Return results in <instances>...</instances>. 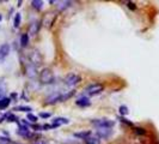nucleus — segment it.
<instances>
[{
    "instance_id": "f257e3e1",
    "label": "nucleus",
    "mask_w": 159,
    "mask_h": 144,
    "mask_svg": "<svg viewBox=\"0 0 159 144\" xmlns=\"http://www.w3.org/2000/svg\"><path fill=\"white\" fill-rule=\"evenodd\" d=\"M74 94H75L74 90H69V91H65V93H54L46 99L44 105H54V103H58V102L67 101L72 97Z\"/></svg>"
},
{
    "instance_id": "f03ea898",
    "label": "nucleus",
    "mask_w": 159,
    "mask_h": 144,
    "mask_svg": "<svg viewBox=\"0 0 159 144\" xmlns=\"http://www.w3.org/2000/svg\"><path fill=\"white\" fill-rule=\"evenodd\" d=\"M39 82L42 84H52L54 83V73L50 69H43L39 72Z\"/></svg>"
},
{
    "instance_id": "7ed1b4c3",
    "label": "nucleus",
    "mask_w": 159,
    "mask_h": 144,
    "mask_svg": "<svg viewBox=\"0 0 159 144\" xmlns=\"http://www.w3.org/2000/svg\"><path fill=\"white\" fill-rule=\"evenodd\" d=\"M92 125H94L98 129H111L114 125H115V121L114 120H109L107 118H103V119H94L91 121Z\"/></svg>"
},
{
    "instance_id": "20e7f679",
    "label": "nucleus",
    "mask_w": 159,
    "mask_h": 144,
    "mask_svg": "<svg viewBox=\"0 0 159 144\" xmlns=\"http://www.w3.org/2000/svg\"><path fill=\"white\" fill-rule=\"evenodd\" d=\"M103 90H104V86L99 83H93V84H90L89 86L85 89V93L86 95L89 96H94V95H98L101 94Z\"/></svg>"
},
{
    "instance_id": "39448f33",
    "label": "nucleus",
    "mask_w": 159,
    "mask_h": 144,
    "mask_svg": "<svg viewBox=\"0 0 159 144\" xmlns=\"http://www.w3.org/2000/svg\"><path fill=\"white\" fill-rule=\"evenodd\" d=\"M82 82V78L79 75H75V73H69L65 77V81H63V83H65L67 86H75L78 85L79 83Z\"/></svg>"
},
{
    "instance_id": "423d86ee",
    "label": "nucleus",
    "mask_w": 159,
    "mask_h": 144,
    "mask_svg": "<svg viewBox=\"0 0 159 144\" xmlns=\"http://www.w3.org/2000/svg\"><path fill=\"white\" fill-rule=\"evenodd\" d=\"M30 60L35 66H39L42 64V55L39 54L38 51H34L33 54H31V57H30Z\"/></svg>"
},
{
    "instance_id": "0eeeda50",
    "label": "nucleus",
    "mask_w": 159,
    "mask_h": 144,
    "mask_svg": "<svg viewBox=\"0 0 159 144\" xmlns=\"http://www.w3.org/2000/svg\"><path fill=\"white\" fill-rule=\"evenodd\" d=\"M68 123H69V120L67 118L58 117V118H54L52 120V126H53V129H54V127H58V126H61V125H66Z\"/></svg>"
},
{
    "instance_id": "6e6552de",
    "label": "nucleus",
    "mask_w": 159,
    "mask_h": 144,
    "mask_svg": "<svg viewBox=\"0 0 159 144\" xmlns=\"http://www.w3.org/2000/svg\"><path fill=\"white\" fill-rule=\"evenodd\" d=\"M75 105L79 106V107H89L91 105V101L90 99L87 97V96H82V97H79L77 101H75Z\"/></svg>"
},
{
    "instance_id": "1a4fd4ad",
    "label": "nucleus",
    "mask_w": 159,
    "mask_h": 144,
    "mask_svg": "<svg viewBox=\"0 0 159 144\" xmlns=\"http://www.w3.org/2000/svg\"><path fill=\"white\" fill-rule=\"evenodd\" d=\"M10 53V46L9 43H4L0 46V61H3Z\"/></svg>"
},
{
    "instance_id": "9d476101",
    "label": "nucleus",
    "mask_w": 159,
    "mask_h": 144,
    "mask_svg": "<svg viewBox=\"0 0 159 144\" xmlns=\"http://www.w3.org/2000/svg\"><path fill=\"white\" fill-rule=\"evenodd\" d=\"M111 133H113V131H111V129H98L97 130V137L98 138H109Z\"/></svg>"
},
{
    "instance_id": "9b49d317",
    "label": "nucleus",
    "mask_w": 159,
    "mask_h": 144,
    "mask_svg": "<svg viewBox=\"0 0 159 144\" xmlns=\"http://www.w3.org/2000/svg\"><path fill=\"white\" fill-rule=\"evenodd\" d=\"M17 133L19 136H23V137H30V136H31V132H30V129H29L28 125L19 126V129L17 130Z\"/></svg>"
},
{
    "instance_id": "f8f14e48",
    "label": "nucleus",
    "mask_w": 159,
    "mask_h": 144,
    "mask_svg": "<svg viewBox=\"0 0 159 144\" xmlns=\"http://www.w3.org/2000/svg\"><path fill=\"white\" fill-rule=\"evenodd\" d=\"M10 103H11V100L9 97H1L0 99V110L6 109L10 106Z\"/></svg>"
},
{
    "instance_id": "ddd939ff",
    "label": "nucleus",
    "mask_w": 159,
    "mask_h": 144,
    "mask_svg": "<svg viewBox=\"0 0 159 144\" xmlns=\"http://www.w3.org/2000/svg\"><path fill=\"white\" fill-rule=\"evenodd\" d=\"M86 144H101V139L97 137V136H90L84 141Z\"/></svg>"
},
{
    "instance_id": "4468645a",
    "label": "nucleus",
    "mask_w": 159,
    "mask_h": 144,
    "mask_svg": "<svg viewBox=\"0 0 159 144\" xmlns=\"http://www.w3.org/2000/svg\"><path fill=\"white\" fill-rule=\"evenodd\" d=\"M91 136V132L90 131H82V132H75L74 133V137L77 138H80V139H86L87 137H90Z\"/></svg>"
},
{
    "instance_id": "2eb2a0df",
    "label": "nucleus",
    "mask_w": 159,
    "mask_h": 144,
    "mask_svg": "<svg viewBox=\"0 0 159 144\" xmlns=\"http://www.w3.org/2000/svg\"><path fill=\"white\" fill-rule=\"evenodd\" d=\"M38 28H39V22H36V21H35V22L30 25V33H31V35H36L37 31H38Z\"/></svg>"
},
{
    "instance_id": "dca6fc26",
    "label": "nucleus",
    "mask_w": 159,
    "mask_h": 144,
    "mask_svg": "<svg viewBox=\"0 0 159 144\" xmlns=\"http://www.w3.org/2000/svg\"><path fill=\"white\" fill-rule=\"evenodd\" d=\"M31 5H33L34 9L39 11V10H42V7H43V1H41V0H33Z\"/></svg>"
},
{
    "instance_id": "f3484780",
    "label": "nucleus",
    "mask_w": 159,
    "mask_h": 144,
    "mask_svg": "<svg viewBox=\"0 0 159 144\" xmlns=\"http://www.w3.org/2000/svg\"><path fill=\"white\" fill-rule=\"evenodd\" d=\"M29 43V35L28 34H23L20 36V45L22 47H26Z\"/></svg>"
},
{
    "instance_id": "a211bd4d",
    "label": "nucleus",
    "mask_w": 159,
    "mask_h": 144,
    "mask_svg": "<svg viewBox=\"0 0 159 144\" xmlns=\"http://www.w3.org/2000/svg\"><path fill=\"white\" fill-rule=\"evenodd\" d=\"M5 119H7V121H10V123H13V121H16V123H18V118L16 117L14 114H12V113H7V114H5Z\"/></svg>"
},
{
    "instance_id": "6ab92c4d",
    "label": "nucleus",
    "mask_w": 159,
    "mask_h": 144,
    "mask_svg": "<svg viewBox=\"0 0 159 144\" xmlns=\"http://www.w3.org/2000/svg\"><path fill=\"white\" fill-rule=\"evenodd\" d=\"M20 22H22V14L17 13V14H16V17H14V21H13V27L18 28L20 25Z\"/></svg>"
},
{
    "instance_id": "aec40b11",
    "label": "nucleus",
    "mask_w": 159,
    "mask_h": 144,
    "mask_svg": "<svg viewBox=\"0 0 159 144\" xmlns=\"http://www.w3.org/2000/svg\"><path fill=\"white\" fill-rule=\"evenodd\" d=\"M59 5H58V9L59 10H63V9H67V7H69L71 6V1H60V3H58Z\"/></svg>"
},
{
    "instance_id": "412c9836",
    "label": "nucleus",
    "mask_w": 159,
    "mask_h": 144,
    "mask_svg": "<svg viewBox=\"0 0 159 144\" xmlns=\"http://www.w3.org/2000/svg\"><path fill=\"white\" fill-rule=\"evenodd\" d=\"M13 110H20V112H30V110H33V108L31 107H28V106H17V107H14Z\"/></svg>"
},
{
    "instance_id": "4be33fe9",
    "label": "nucleus",
    "mask_w": 159,
    "mask_h": 144,
    "mask_svg": "<svg viewBox=\"0 0 159 144\" xmlns=\"http://www.w3.org/2000/svg\"><path fill=\"white\" fill-rule=\"evenodd\" d=\"M26 120H29L30 123H37L38 118H37L36 115H34V114H31V113H28V115H26Z\"/></svg>"
},
{
    "instance_id": "5701e85b",
    "label": "nucleus",
    "mask_w": 159,
    "mask_h": 144,
    "mask_svg": "<svg viewBox=\"0 0 159 144\" xmlns=\"http://www.w3.org/2000/svg\"><path fill=\"white\" fill-rule=\"evenodd\" d=\"M129 113V110H128V107L127 106H121L120 107V114L121 115H127Z\"/></svg>"
},
{
    "instance_id": "b1692460",
    "label": "nucleus",
    "mask_w": 159,
    "mask_h": 144,
    "mask_svg": "<svg viewBox=\"0 0 159 144\" xmlns=\"http://www.w3.org/2000/svg\"><path fill=\"white\" fill-rule=\"evenodd\" d=\"M39 117L43 118V119H48V118L52 117V114L50 113H39Z\"/></svg>"
},
{
    "instance_id": "393cba45",
    "label": "nucleus",
    "mask_w": 159,
    "mask_h": 144,
    "mask_svg": "<svg viewBox=\"0 0 159 144\" xmlns=\"http://www.w3.org/2000/svg\"><path fill=\"white\" fill-rule=\"evenodd\" d=\"M135 132L139 133V134H145V133H146V131H145L144 129H140V127H138V129H135Z\"/></svg>"
},
{
    "instance_id": "a878e982",
    "label": "nucleus",
    "mask_w": 159,
    "mask_h": 144,
    "mask_svg": "<svg viewBox=\"0 0 159 144\" xmlns=\"http://www.w3.org/2000/svg\"><path fill=\"white\" fill-rule=\"evenodd\" d=\"M120 119H121V121H122V123H126L127 125H132V123H130V121H128V120H127L126 118H123V117H121Z\"/></svg>"
},
{
    "instance_id": "bb28decb",
    "label": "nucleus",
    "mask_w": 159,
    "mask_h": 144,
    "mask_svg": "<svg viewBox=\"0 0 159 144\" xmlns=\"http://www.w3.org/2000/svg\"><path fill=\"white\" fill-rule=\"evenodd\" d=\"M4 119H5V114H0V123H1Z\"/></svg>"
},
{
    "instance_id": "cd10ccee",
    "label": "nucleus",
    "mask_w": 159,
    "mask_h": 144,
    "mask_svg": "<svg viewBox=\"0 0 159 144\" xmlns=\"http://www.w3.org/2000/svg\"><path fill=\"white\" fill-rule=\"evenodd\" d=\"M128 5H129V7H130V9H135L134 4H132V3H128Z\"/></svg>"
},
{
    "instance_id": "c85d7f7f",
    "label": "nucleus",
    "mask_w": 159,
    "mask_h": 144,
    "mask_svg": "<svg viewBox=\"0 0 159 144\" xmlns=\"http://www.w3.org/2000/svg\"><path fill=\"white\" fill-rule=\"evenodd\" d=\"M35 144H44V143H42V142H36Z\"/></svg>"
},
{
    "instance_id": "c756f323",
    "label": "nucleus",
    "mask_w": 159,
    "mask_h": 144,
    "mask_svg": "<svg viewBox=\"0 0 159 144\" xmlns=\"http://www.w3.org/2000/svg\"><path fill=\"white\" fill-rule=\"evenodd\" d=\"M1 19H3V16H1V14H0V21H1Z\"/></svg>"
}]
</instances>
